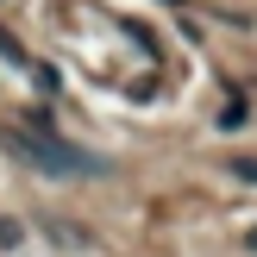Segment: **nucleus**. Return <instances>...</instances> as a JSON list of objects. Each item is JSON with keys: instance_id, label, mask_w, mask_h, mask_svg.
Instances as JSON below:
<instances>
[{"instance_id": "f257e3e1", "label": "nucleus", "mask_w": 257, "mask_h": 257, "mask_svg": "<svg viewBox=\"0 0 257 257\" xmlns=\"http://www.w3.org/2000/svg\"><path fill=\"white\" fill-rule=\"evenodd\" d=\"M13 151H19V157H32L38 170H50V176H94V170H100L88 151L63 145V138H50V132H13Z\"/></svg>"}, {"instance_id": "7ed1b4c3", "label": "nucleus", "mask_w": 257, "mask_h": 257, "mask_svg": "<svg viewBox=\"0 0 257 257\" xmlns=\"http://www.w3.org/2000/svg\"><path fill=\"white\" fill-rule=\"evenodd\" d=\"M251 251H257V232H251Z\"/></svg>"}, {"instance_id": "f03ea898", "label": "nucleus", "mask_w": 257, "mask_h": 257, "mask_svg": "<svg viewBox=\"0 0 257 257\" xmlns=\"http://www.w3.org/2000/svg\"><path fill=\"white\" fill-rule=\"evenodd\" d=\"M238 176H245V182H257V157H245V163H232Z\"/></svg>"}]
</instances>
